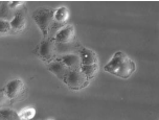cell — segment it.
<instances>
[{"mask_svg": "<svg viewBox=\"0 0 159 120\" xmlns=\"http://www.w3.org/2000/svg\"><path fill=\"white\" fill-rule=\"evenodd\" d=\"M104 70L119 78L128 79L136 70V64L128 54L123 51H116L112 59L105 65Z\"/></svg>", "mask_w": 159, "mask_h": 120, "instance_id": "6da1fadb", "label": "cell"}, {"mask_svg": "<svg viewBox=\"0 0 159 120\" xmlns=\"http://www.w3.org/2000/svg\"><path fill=\"white\" fill-rule=\"evenodd\" d=\"M56 11L48 7H39L34 12L33 18L41 30L44 39L48 38V33L53 26Z\"/></svg>", "mask_w": 159, "mask_h": 120, "instance_id": "7a4b0ae2", "label": "cell"}, {"mask_svg": "<svg viewBox=\"0 0 159 120\" xmlns=\"http://www.w3.org/2000/svg\"><path fill=\"white\" fill-rule=\"evenodd\" d=\"M63 82L69 89H71L73 91H80L88 87L90 81L82 72L81 69H80V70H70L68 76Z\"/></svg>", "mask_w": 159, "mask_h": 120, "instance_id": "3957f363", "label": "cell"}, {"mask_svg": "<svg viewBox=\"0 0 159 120\" xmlns=\"http://www.w3.org/2000/svg\"><path fill=\"white\" fill-rule=\"evenodd\" d=\"M56 40L55 38H47L41 42L39 47V56L47 63L53 62L56 59Z\"/></svg>", "mask_w": 159, "mask_h": 120, "instance_id": "277c9868", "label": "cell"}, {"mask_svg": "<svg viewBox=\"0 0 159 120\" xmlns=\"http://www.w3.org/2000/svg\"><path fill=\"white\" fill-rule=\"evenodd\" d=\"M25 88H26V86H25L23 81H21L20 78H16L8 82L3 90L8 99H16L23 95L25 92Z\"/></svg>", "mask_w": 159, "mask_h": 120, "instance_id": "5b68a950", "label": "cell"}, {"mask_svg": "<svg viewBox=\"0 0 159 120\" xmlns=\"http://www.w3.org/2000/svg\"><path fill=\"white\" fill-rule=\"evenodd\" d=\"M75 39V27L73 25H65L60 29L55 37L56 43L60 44H69Z\"/></svg>", "mask_w": 159, "mask_h": 120, "instance_id": "8992f818", "label": "cell"}, {"mask_svg": "<svg viewBox=\"0 0 159 120\" xmlns=\"http://www.w3.org/2000/svg\"><path fill=\"white\" fill-rule=\"evenodd\" d=\"M26 15L27 12L24 5L16 11L14 19L12 21H10L14 33H20L25 28V26H26Z\"/></svg>", "mask_w": 159, "mask_h": 120, "instance_id": "52a82bcc", "label": "cell"}, {"mask_svg": "<svg viewBox=\"0 0 159 120\" xmlns=\"http://www.w3.org/2000/svg\"><path fill=\"white\" fill-rule=\"evenodd\" d=\"M48 70H49L52 73L55 74L57 78L62 82H64L65 79H66L68 74L70 72L69 68H68L63 62L60 61L59 59L52 62L49 65H48Z\"/></svg>", "mask_w": 159, "mask_h": 120, "instance_id": "ba28073f", "label": "cell"}, {"mask_svg": "<svg viewBox=\"0 0 159 120\" xmlns=\"http://www.w3.org/2000/svg\"><path fill=\"white\" fill-rule=\"evenodd\" d=\"M80 58H81L82 66H88V65L98 64V54L89 48H82L80 50Z\"/></svg>", "mask_w": 159, "mask_h": 120, "instance_id": "9c48e42d", "label": "cell"}, {"mask_svg": "<svg viewBox=\"0 0 159 120\" xmlns=\"http://www.w3.org/2000/svg\"><path fill=\"white\" fill-rule=\"evenodd\" d=\"M61 62H63L70 70H80L82 66L81 58L80 54H65L59 59Z\"/></svg>", "mask_w": 159, "mask_h": 120, "instance_id": "30bf717a", "label": "cell"}, {"mask_svg": "<svg viewBox=\"0 0 159 120\" xmlns=\"http://www.w3.org/2000/svg\"><path fill=\"white\" fill-rule=\"evenodd\" d=\"M16 12H14L13 8H11L10 7V2H2L1 4V11H0V17L1 20H10L12 21L15 17Z\"/></svg>", "mask_w": 159, "mask_h": 120, "instance_id": "8fae6325", "label": "cell"}, {"mask_svg": "<svg viewBox=\"0 0 159 120\" xmlns=\"http://www.w3.org/2000/svg\"><path fill=\"white\" fill-rule=\"evenodd\" d=\"M0 115H1L2 120H21L20 115L16 111L8 108H3L0 110Z\"/></svg>", "mask_w": 159, "mask_h": 120, "instance_id": "7c38bea8", "label": "cell"}, {"mask_svg": "<svg viewBox=\"0 0 159 120\" xmlns=\"http://www.w3.org/2000/svg\"><path fill=\"white\" fill-rule=\"evenodd\" d=\"M68 16H69V13H68L67 7H59V8H57L56 13H55V21L57 23L62 24V23H64V22H66V20L68 19Z\"/></svg>", "mask_w": 159, "mask_h": 120, "instance_id": "4fadbf2b", "label": "cell"}, {"mask_svg": "<svg viewBox=\"0 0 159 120\" xmlns=\"http://www.w3.org/2000/svg\"><path fill=\"white\" fill-rule=\"evenodd\" d=\"M81 71L87 76V78L89 79V81H91L92 78H95L96 74H98V64L88 65V66H81Z\"/></svg>", "mask_w": 159, "mask_h": 120, "instance_id": "5bb4252c", "label": "cell"}, {"mask_svg": "<svg viewBox=\"0 0 159 120\" xmlns=\"http://www.w3.org/2000/svg\"><path fill=\"white\" fill-rule=\"evenodd\" d=\"M35 114H36L35 109L26 108V109H24V110H22L21 112L19 113V115H20V119L21 120H30V119L34 118Z\"/></svg>", "mask_w": 159, "mask_h": 120, "instance_id": "9a60e30c", "label": "cell"}, {"mask_svg": "<svg viewBox=\"0 0 159 120\" xmlns=\"http://www.w3.org/2000/svg\"><path fill=\"white\" fill-rule=\"evenodd\" d=\"M13 31L12 25L10 21H5V20H0V33H8Z\"/></svg>", "mask_w": 159, "mask_h": 120, "instance_id": "2e32d148", "label": "cell"}, {"mask_svg": "<svg viewBox=\"0 0 159 120\" xmlns=\"http://www.w3.org/2000/svg\"><path fill=\"white\" fill-rule=\"evenodd\" d=\"M24 3L25 2H23V1H12V2H10V7H11V8H13V10H15L16 7H20V5H24Z\"/></svg>", "mask_w": 159, "mask_h": 120, "instance_id": "e0dca14e", "label": "cell"}, {"mask_svg": "<svg viewBox=\"0 0 159 120\" xmlns=\"http://www.w3.org/2000/svg\"><path fill=\"white\" fill-rule=\"evenodd\" d=\"M49 120H52V119H49Z\"/></svg>", "mask_w": 159, "mask_h": 120, "instance_id": "ac0fdd59", "label": "cell"}]
</instances>
